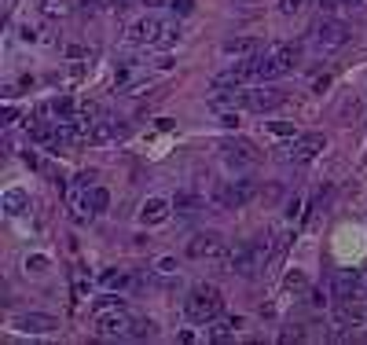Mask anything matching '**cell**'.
<instances>
[{"mask_svg": "<svg viewBox=\"0 0 367 345\" xmlns=\"http://www.w3.org/2000/svg\"><path fill=\"white\" fill-rule=\"evenodd\" d=\"M268 261H272V242L268 239H246V242H239L235 250L225 254V268L243 275V279H253Z\"/></svg>", "mask_w": 367, "mask_h": 345, "instance_id": "6da1fadb", "label": "cell"}, {"mask_svg": "<svg viewBox=\"0 0 367 345\" xmlns=\"http://www.w3.org/2000/svg\"><path fill=\"white\" fill-rule=\"evenodd\" d=\"M129 41L158 48V52H169V48H177V41H180V26L173 19H154V15H147V19L129 26Z\"/></svg>", "mask_w": 367, "mask_h": 345, "instance_id": "7a4b0ae2", "label": "cell"}, {"mask_svg": "<svg viewBox=\"0 0 367 345\" xmlns=\"http://www.w3.org/2000/svg\"><path fill=\"white\" fill-rule=\"evenodd\" d=\"M184 312H187L191 323H213L220 312H225V294H220V287H213V283H199V287L187 290Z\"/></svg>", "mask_w": 367, "mask_h": 345, "instance_id": "3957f363", "label": "cell"}, {"mask_svg": "<svg viewBox=\"0 0 367 345\" xmlns=\"http://www.w3.org/2000/svg\"><path fill=\"white\" fill-rule=\"evenodd\" d=\"M133 312L125 308V301L114 305H103V308H92V331L100 338H129V327H133Z\"/></svg>", "mask_w": 367, "mask_h": 345, "instance_id": "277c9868", "label": "cell"}, {"mask_svg": "<svg viewBox=\"0 0 367 345\" xmlns=\"http://www.w3.org/2000/svg\"><path fill=\"white\" fill-rule=\"evenodd\" d=\"M298 56H301L298 44H276V48H268V52L253 56V63H258V81H272V77L291 74Z\"/></svg>", "mask_w": 367, "mask_h": 345, "instance_id": "5b68a950", "label": "cell"}, {"mask_svg": "<svg viewBox=\"0 0 367 345\" xmlns=\"http://www.w3.org/2000/svg\"><path fill=\"white\" fill-rule=\"evenodd\" d=\"M349 37H353V30L338 19H320L312 26V48L320 56H331V52H338V48H345Z\"/></svg>", "mask_w": 367, "mask_h": 345, "instance_id": "8992f818", "label": "cell"}, {"mask_svg": "<svg viewBox=\"0 0 367 345\" xmlns=\"http://www.w3.org/2000/svg\"><path fill=\"white\" fill-rule=\"evenodd\" d=\"M217 151H220V158H225L228 166H235V169L258 166V162H261V151H258L250 140H243V136H225V140L217 143Z\"/></svg>", "mask_w": 367, "mask_h": 345, "instance_id": "52a82bcc", "label": "cell"}, {"mask_svg": "<svg viewBox=\"0 0 367 345\" xmlns=\"http://www.w3.org/2000/svg\"><path fill=\"white\" fill-rule=\"evenodd\" d=\"M327 147V136L323 133H298L294 136V143L286 147V162H291V166H309V162L316 158Z\"/></svg>", "mask_w": 367, "mask_h": 345, "instance_id": "ba28073f", "label": "cell"}, {"mask_svg": "<svg viewBox=\"0 0 367 345\" xmlns=\"http://www.w3.org/2000/svg\"><path fill=\"white\" fill-rule=\"evenodd\" d=\"M253 195H258V184H253V180H232V184H220L217 188V206L243 209Z\"/></svg>", "mask_w": 367, "mask_h": 345, "instance_id": "9c48e42d", "label": "cell"}, {"mask_svg": "<svg viewBox=\"0 0 367 345\" xmlns=\"http://www.w3.org/2000/svg\"><path fill=\"white\" fill-rule=\"evenodd\" d=\"M187 257H195V261H220V257H225V239H220V232H199V235H191Z\"/></svg>", "mask_w": 367, "mask_h": 345, "instance_id": "30bf717a", "label": "cell"}, {"mask_svg": "<svg viewBox=\"0 0 367 345\" xmlns=\"http://www.w3.org/2000/svg\"><path fill=\"white\" fill-rule=\"evenodd\" d=\"M286 103V92L276 89V85H258L246 92V110L253 114H268V110H279Z\"/></svg>", "mask_w": 367, "mask_h": 345, "instance_id": "8fae6325", "label": "cell"}, {"mask_svg": "<svg viewBox=\"0 0 367 345\" xmlns=\"http://www.w3.org/2000/svg\"><path fill=\"white\" fill-rule=\"evenodd\" d=\"M15 331H22V334H55L59 320L48 316V312H22V316H15Z\"/></svg>", "mask_w": 367, "mask_h": 345, "instance_id": "7c38bea8", "label": "cell"}, {"mask_svg": "<svg viewBox=\"0 0 367 345\" xmlns=\"http://www.w3.org/2000/svg\"><path fill=\"white\" fill-rule=\"evenodd\" d=\"M356 279H360V268H338L331 275V298L334 301L356 298Z\"/></svg>", "mask_w": 367, "mask_h": 345, "instance_id": "4fadbf2b", "label": "cell"}, {"mask_svg": "<svg viewBox=\"0 0 367 345\" xmlns=\"http://www.w3.org/2000/svg\"><path fill=\"white\" fill-rule=\"evenodd\" d=\"M220 52H225L228 59H253L265 52V41L261 37H232L220 44Z\"/></svg>", "mask_w": 367, "mask_h": 345, "instance_id": "5bb4252c", "label": "cell"}, {"mask_svg": "<svg viewBox=\"0 0 367 345\" xmlns=\"http://www.w3.org/2000/svg\"><path fill=\"white\" fill-rule=\"evenodd\" d=\"M169 213H173V199L151 195V199L140 206V221H143V224H162V221H169Z\"/></svg>", "mask_w": 367, "mask_h": 345, "instance_id": "9a60e30c", "label": "cell"}, {"mask_svg": "<svg viewBox=\"0 0 367 345\" xmlns=\"http://www.w3.org/2000/svg\"><path fill=\"white\" fill-rule=\"evenodd\" d=\"M121 136H125V125L118 118L100 114V118L92 122V143H110V140H121Z\"/></svg>", "mask_w": 367, "mask_h": 345, "instance_id": "2e32d148", "label": "cell"}, {"mask_svg": "<svg viewBox=\"0 0 367 345\" xmlns=\"http://www.w3.org/2000/svg\"><path fill=\"white\" fill-rule=\"evenodd\" d=\"M100 283H103L107 290H136L143 279H140L136 272H129V268H110V272L100 275Z\"/></svg>", "mask_w": 367, "mask_h": 345, "instance_id": "e0dca14e", "label": "cell"}, {"mask_svg": "<svg viewBox=\"0 0 367 345\" xmlns=\"http://www.w3.org/2000/svg\"><path fill=\"white\" fill-rule=\"evenodd\" d=\"M210 107L213 110H239V107H246V92H239V89H213Z\"/></svg>", "mask_w": 367, "mask_h": 345, "instance_id": "ac0fdd59", "label": "cell"}, {"mask_svg": "<svg viewBox=\"0 0 367 345\" xmlns=\"http://www.w3.org/2000/svg\"><path fill=\"white\" fill-rule=\"evenodd\" d=\"M239 327H243V316H217L213 327H210V338L213 341H228V338H235Z\"/></svg>", "mask_w": 367, "mask_h": 345, "instance_id": "d6986e66", "label": "cell"}, {"mask_svg": "<svg viewBox=\"0 0 367 345\" xmlns=\"http://www.w3.org/2000/svg\"><path fill=\"white\" fill-rule=\"evenodd\" d=\"M0 206H4V213H8V217H19V213L29 206V195H26L22 188H11V191H4V199H0Z\"/></svg>", "mask_w": 367, "mask_h": 345, "instance_id": "ffe728a7", "label": "cell"}, {"mask_svg": "<svg viewBox=\"0 0 367 345\" xmlns=\"http://www.w3.org/2000/svg\"><path fill=\"white\" fill-rule=\"evenodd\" d=\"M173 209H177L180 217H191V213L202 209V202H199L195 191H177V199H173Z\"/></svg>", "mask_w": 367, "mask_h": 345, "instance_id": "44dd1931", "label": "cell"}, {"mask_svg": "<svg viewBox=\"0 0 367 345\" xmlns=\"http://www.w3.org/2000/svg\"><path fill=\"white\" fill-rule=\"evenodd\" d=\"M283 294H294V298L309 294V279H305V272H298V268L286 272V279H283Z\"/></svg>", "mask_w": 367, "mask_h": 345, "instance_id": "7402d4cb", "label": "cell"}, {"mask_svg": "<svg viewBox=\"0 0 367 345\" xmlns=\"http://www.w3.org/2000/svg\"><path fill=\"white\" fill-rule=\"evenodd\" d=\"M48 114H52L55 122H70L74 118V100L70 96H55V100L48 103Z\"/></svg>", "mask_w": 367, "mask_h": 345, "instance_id": "603a6c76", "label": "cell"}, {"mask_svg": "<svg viewBox=\"0 0 367 345\" xmlns=\"http://www.w3.org/2000/svg\"><path fill=\"white\" fill-rule=\"evenodd\" d=\"M154 334H158V323L147 320V316H136L133 327H129V338H136V341H147V338H154Z\"/></svg>", "mask_w": 367, "mask_h": 345, "instance_id": "cb8c5ba5", "label": "cell"}, {"mask_svg": "<svg viewBox=\"0 0 367 345\" xmlns=\"http://www.w3.org/2000/svg\"><path fill=\"white\" fill-rule=\"evenodd\" d=\"M367 312L360 305H353V298L349 301H338V323H363Z\"/></svg>", "mask_w": 367, "mask_h": 345, "instance_id": "d4e9b609", "label": "cell"}, {"mask_svg": "<svg viewBox=\"0 0 367 345\" xmlns=\"http://www.w3.org/2000/svg\"><path fill=\"white\" fill-rule=\"evenodd\" d=\"M44 19H67L70 15V4L67 0H41V8H37Z\"/></svg>", "mask_w": 367, "mask_h": 345, "instance_id": "484cf974", "label": "cell"}, {"mask_svg": "<svg viewBox=\"0 0 367 345\" xmlns=\"http://www.w3.org/2000/svg\"><path fill=\"white\" fill-rule=\"evenodd\" d=\"M272 242V261H283V254H286V246H291V232H286V228H279V232L268 239Z\"/></svg>", "mask_w": 367, "mask_h": 345, "instance_id": "4316f807", "label": "cell"}, {"mask_svg": "<svg viewBox=\"0 0 367 345\" xmlns=\"http://www.w3.org/2000/svg\"><path fill=\"white\" fill-rule=\"evenodd\" d=\"M48 265H52V261H48L44 254H29L26 257V272H48Z\"/></svg>", "mask_w": 367, "mask_h": 345, "instance_id": "83f0119b", "label": "cell"}, {"mask_svg": "<svg viewBox=\"0 0 367 345\" xmlns=\"http://www.w3.org/2000/svg\"><path fill=\"white\" fill-rule=\"evenodd\" d=\"M95 184V169H81L74 176V188H92Z\"/></svg>", "mask_w": 367, "mask_h": 345, "instance_id": "f1b7e54d", "label": "cell"}, {"mask_svg": "<svg viewBox=\"0 0 367 345\" xmlns=\"http://www.w3.org/2000/svg\"><path fill=\"white\" fill-rule=\"evenodd\" d=\"M154 272H162V275H177V261H173V257H158Z\"/></svg>", "mask_w": 367, "mask_h": 345, "instance_id": "f546056e", "label": "cell"}, {"mask_svg": "<svg viewBox=\"0 0 367 345\" xmlns=\"http://www.w3.org/2000/svg\"><path fill=\"white\" fill-rule=\"evenodd\" d=\"M268 129H272L276 136H298V133H294V122H272Z\"/></svg>", "mask_w": 367, "mask_h": 345, "instance_id": "4dcf8cb0", "label": "cell"}, {"mask_svg": "<svg viewBox=\"0 0 367 345\" xmlns=\"http://www.w3.org/2000/svg\"><path fill=\"white\" fill-rule=\"evenodd\" d=\"M169 8L177 15H191V11H195V0H169Z\"/></svg>", "mask_w": 367, "mask_h": 345, "instance_id": "1f68e13d", "label": "cell"}, {"mask_svg": "<svg viewBox=\"0 0 367 345\" xmlns=\"http://www.w3.org/2000/svg\"><path fill=\"white\" fill-rule=\"evenodd\" d=\"M301 8H305V0H279V11L283 15H298Z\"/></svg>", "mask_w": 367, "mask_h": 345, "instance_id": "d6a6232c", "label": "cell"}, {"mask_svg": "<svg viewBox=\"0 0 367 345\" xmlns=\"http://www.w3.org/2000/svg\"><path fill=\"white\" fill-rule=\"evenodd\" d=\"M220 125H225V129H239V110H220Z\"/></svg>", "mask_w": 367, "mask_h": 345, "instance_id": "836d02e7", "label": "cell"}, {"mask_svg": "<svg viewBox=\"0 0 367 345\" xmlns=\"http://www.w3.org/2000/svg\"><path fill=\"white\" fill-rule=\"evenodd\" d=\"M286 217H291V221H298V217H301V195H294V199L286 202Z\"/></svg>", "mask_w": 367, "mask_h": 345, "instance_id": "e575fe53", "label": "cell"}, {"mask_svg": "<svg viewBox=\"0 0 367 345\" xmlns=\"http://www.w3.org/2000/svg\"><path fill=\"white\" fill-rule=\"evenodd\" d=\"M103 4H110V0H81V8H85V15H92V11H100Z\"/></svg>", "mask_w": 367, "mask_h": 345, "instance_id": "d590c367", "label": "cell"}, {"mask_svg": "<svg viewBox=\"0 0 367 345\" xmlns=\"http://www.w3.org/2000/svg\"><path fill=\"white\" fill-rule=\"evenodd\" d=\"M356 298H367V268H360V279H356Z\"/></svg>", "mask_w": 367, "mask_h": 345, "instance_id": "8d00e7d4", "label": "cell"}, {"mask_svg": "<svg viewBox=\"0 0 367 345\" xmlns=\"http://www.w3.org/2000/svg\"><path fill=\"white\" fill-rule=\"evenodd\" d=\"M309 301H312L316 308H323V305H327V298H323V290H309Z\"/></svg>", "mask_w": 367, "mask_h": 345, "instance_id": "74e56055", "label": "cell"}, {"mask_svg": "<svg viewBox=\"0 0 367 345\" xmlns=\"http://www.w3.org/2000/svg\"><path fill=\"white\" fill-rule=\"evenodd\" d=\"M133 4H140V0H110V8H114V11H129Z\"/></svg>", "mask_w": 367, "mask_h": 345, "instance_id": "f35d334b", "label": "cell"}, {"mask_svg": "<svg viewBox=\"0 0 367 345\" xmlns=\"http://www.w3.org/2000/svg\"><path fill=\"white\" fill-rule=\"evenodd\" d=\"M19 37H22V41H37V30H34V26H29V22H26V26H22V34H19Z\"/></svg>", "mask_w": 367, "mask_h": 345, "instance_id": "ab89813d", "label": "cell"}, {"mask_svg": "<svg viewBox=\"0 0 367 345\" xmlns=\"http://www.w3.org/2000/svg\"><path fill=\"white\" fill-rule=\"evenodd\" d=\"M305 338V331H283V341H301Z\"/></svg>", "mask_w": 367, "mask_h": 345, "instance_id": "60d3db41", "label": "cell"}, {"mask_svg": "<svg viewBox=\"0 0 367 345\" xmlns=\"http://www.w3.org/2000/svg\"><path fill=\"white\" fill-rule=\"evenodd\" d=\"M327 85H331V74H323V77H316V85H312V89H316V92H323Z\"/></svg>", "mask_w": 367, "mask_h": 345, "instance_id": "b9f144b4", "label": "cell"}, {"mask_svg": "<svg viewBox=\"0 0 367 345\" xmlns=\"http://www.w3.org/2000/svg\"><path fill=\"white\" fill-rule=\"evenodd\" d=\"M15 118H19V110H15V107H8V110H4V125H11Z\"/></svg>", "mask_w": 367, "mask_h": 345, "instance_id": "7bdbcfd3", "label": "cell"}, {"mask_svg": "<svg viewBox=\"0 0 367 345\" xmlns=\"http://www.w3.org/2000/svg\"><path fill=\"white\" fill-rule=\"evenodd\" d=\"M323 4V11H331V8H338V0H320Z\"/></svg>", "mask_w": 367, "mask_h": 345, "instance_id": "ee69618b", "label": "cell"}, {"mask_svg": "<svg viewBox=\"0 0 367 345\" xmlns=\"http://www.w3.org/2000/svg\"><path fill=\"white\" fill-rule=\"evenodd\" d=\"M143 4H147V8H158V4H162V0H143Z\"/></svg>", "mask_w": 367, "mask_h": 345, "instance_id": "f6af8a7d", "label": "cell"}, {"mask_svg": "<svg viewBox=\"0 0 367 345\" xmlns=\"http://www.w3.org/2000/svg\"><path fill=\"white\" fill-rule=\"evenodd\" d=\"M4 8H8V11H11V8H15V0H4Z\"/></svg>", "mask_w": 367, "mask_h": 345, "instance_id": "bcb514c9", "label": "cell"}, {"mask_svg": "<svg viewBox=\"0 0 367 345\" xmlns=\"http://www.w3.org/2000/svg\"><path fill=\"white\" fill-rule=\"evenodd\" d=\"M345 4H363V0H345Z\"/></svg>", "mask_w": 367, "mask_h": 345, "instance_id": "7dc6e473", "label": "cell"}, {"mask_svg": "<svg viewBox=\"0 0 367 345\" xmlns=\"http://www.w3.org/2000/svg\"><path fill=\"white\" fill-rule=\"evenodd\" d=\"M235 4H246V0H235Z\"/></svg>", "mask_w": 367, "mask_h": 345, "instance_id": "c3c4849f", "label": "cell"}]
</instances>
